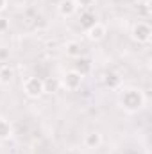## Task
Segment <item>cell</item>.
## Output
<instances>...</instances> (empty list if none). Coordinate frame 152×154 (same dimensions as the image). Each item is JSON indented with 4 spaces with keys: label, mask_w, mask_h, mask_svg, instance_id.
<instances>
[{
    "label": "cell",
    "mask_w": 152,
    "mask_h": 154,
    "mask_svg": "<svg viewBox=\"0 0 152 154\" xmlns=\"http://www.w3.org/2000/svg\"><path fill=\"white\" fill-rule=\"evenodd\" d=\"M57 13L63 16V18H70L77 13V5L74 4V0H61L57 4Z\"/></svg>",
    "instance_id": "cell-7"
},
{
    "label": "cell",
    "mask_w": 152,
    "mask_h": 154,
    "mask_svg": "<svg viewBox=\"0 0 152 154\" xmlns=\"http://www.w3.org/2000/svg\"><path fill=\"white\" fill-rule=\"evenodd\" d=\"M14 81V68L11 65H0V84L9 86Z\"/></svg>",
    "instance_id": "cell-11"
},
{
    "label": "cell",
    "mask_w": 152,
    "mask_h": 154,
    "mask_svg": "<svg viewBox=\"0 0 152 154\" xmlns=\"http://www.w3.org/2000/svg\"><path fill=\"white\" fill-rule=\"evenodd\" d=\"M106 34H108V27L104 23H100V22H97L90 29H86V38L90 39V41H93V43L102 41V39L106 38Z\"/></svg>",
    "instance_id": "cell-5"
},
{
    "label": "cell",
    "mask_w": 152,
    "mask_h": 154,
    "mask_svg": "<svg viewBox=\"0 0 152 154\" xmlns=\"http://www.w3.org/2000/svg\"><path fill=\"white\" fill-rule=\"evenodd\" d=\"M7 59H9V48L0 47V61L4 63V61H7Z\"/></svg>",
    "instance_id": "cell-17"
},
{
    "label": "cell",
    "mask_w": 152,
    "mask_h": 154,
    "mask_svg": "<svg viewBox=\"0 0 152 154\" xmlns=\"http://www.w3.org/2000/svg\"><path fill=\"white\" fill-rule=\"evenodd\" d=\"M13 136V124L11 120L0 116V142H7Z\"/></svg>",
    "instance_id": "cell-13"
},
{
    "label": "cell",
    "mask_w": 152,
    "mask_h": 154,
    "mask_svg": "<svg viewBox=\"0 0 152 154\" xmlns=\"http://www.w3.org/2000/svg\"><path fill=\"white\" fill-rule=\"evenodd\" d=\"M104 86L108 90H113V91H118L122 88V77L118 75L116 72H108L104 75Z\"/></svg>",
    "instance_id": "cell-8"
},
{
    "label": "cell",
    "mask_w": 152,
    "mask_h": 154,
    "mask_svg": "<svg viewBox=\"0 0 152 154\" xmlns=\"http://www.w3.org/2000/svg\"><path fill=\"white\" fill-rule=\"evenodd\" d=\"M116 100H118V106H120L125 113H129V115H134V113L141 111V109L145 108V104H147L145 93H143L140 88H136V86L120 88Z\"/></svg>",
    "instance_id": "cell-1"
},
{
    "label": "cell",
    "mask_w": 152,
    "mask_h": 154,
    "mask_svg": "<svg viewBox=\"0 0 152 154\" xmlns=\"http://www.w3.org/2000/svg\"><path fill=\"white\" fill-rule=\"evenodd\" d=\"M74 70H75V72H79L82 77L90 75V74H91V61H90V57H84V56L77 57Z\"/></svg>",
    "instance_id": "cell-10"
},
{
    "label": "cell",
    "mask_w": 152,
    "mask_h": 154,
    "mask_svg": "<svg viewBox=\"0 0 152 154\" xmlns=\"http://www.w3.org/2000/svg\"><path fill=\"white\" fill-rule=\"evenodd\" d=\"M43 82H45V93H56L57 88L61 86L59 79H43Z\"/></svg>",
    "instance_id": "cell-14"
},
{
    "label": "cell",
    "mask_w": 152,
    "mask_h": 154,
    "mask_svg": "<svg viewBox=\"0 0 152 154\" xmlns=\"http://www.w3.org/2000/svg\"><path fill=\"white\" fill-rule=\"evenodd\" d=\"M74 4L77 5V9H91L95 4H97V0H74Z\"/></svg>",
    "instance_id": "cell-15"
},
{
    "label": "cell",
    "mask_w": 152,
    "mask_h": 154,
    "mask_svg": "<svg viewBox=\"0 0 152 154\" xmlns=\"http://www.w3.org/2000/svg\"><path fill=\"white\" fill-rule=\"evenodd\" d=\"M9 29V20L7 18H4V16H0V34L2 32H5Z\"/></svg>",
    "instance_id": "cell-16"
},
{
    "label": "cell",
    "mask_w": 152,
    "mask_h": 154,
    "mask_svg": "<svg viewBox=\"0 0 152 154\" xmlns=\"http://www.w3.org/2000/svg\"><path fill=\"white\" fill-rule=\"evenodd\" d=\"M102 142H104V138H102V134H100L99 131L88 133V134L84 136V140H82V143H84L86 149H99V147L102 145Z\"/></svg>",
    "instance_id": "cell-6"
},
{
    "label": "cell",
    "mask_w": 152,
    "mask_h": 154,
    "mask_svg": "<svg viewBox=\"0 0 152 154\" xmlns=\"http://www.w3.org/2000/svg\"><path fill=\"white\" fill-rule=\"evenodd\" d=\"M79 23H81V27L86 31V29H90L93 23H97V16H95V13L91 11V9H84V11H81V14H79Z\"/></svg>",
    "instance_id": "cell-9"
},
{
    "label": "cell",
    "mask_w": 152,
    "mask_h": 154,
    "mask_svg": "<svg viewBox=\"0 0 152 154\" xmlns=\"http://www.w3.org/2000/svg\"><path fill=\"white\" fill-rule=\"evenodd\" d=\"M7 9V0H0V13H4Z\"/></svg>",
    "instance_id": "cell-18"
},
{
    "label": "cell",
    "mask_w": 152,
    "mask_h": 154,
    "mask_svg": "<svg viewBox=\"0 0 152 154\" xmlns=\"http://www.w3.org/2000/svg\"><path fill=\"white\" fill-rule=\"evenodd\" d=\"M65 54L68 57H72V59H77V57H81L84 54V48H82V45L79 41H68L65 45Z\"/></svg>",
    "instance_id": "cell-12"
},
{
    "label": "cell",
    "mask_w": 152,
    "mask_h": 154,
    "mask_svg": "<svg viewBox=\"0 0 152 154\" xmlns=\"http://www.w3.org/2000/svg\"><path fill=\"white\" fill-rule=\"evenodd\" d=\"M82 81H84V77L72 68V70H66V72L61 75V79H59V84H61L65 90H68V91H75V90H79V88H81Z\"/></svg>",
    "instance_id": "cell-4"
},
{
    "label": "cell",
    "mask_w": 152,
    "mask_h": 154,
    "mask_svg": "<svg viewBox=\"0 0 152 154\" xmlns=\"http://www.w3.org/2000/svg\"><path fill=\"white\" fill-rule=\"evenodd\" d=\"M23 93L29 97V99H39L45 95V82L41 77H27L23 81Z\"/></svg>",
    "instance_id": "cell-3"
},
{
    "label": "cell",
    "mask_w": 152,
    "mask_h": 154,
    "mask_svg": "<svg viewBox=\"0 0 152 154\" xmlns=\"http://www.w3.org/2000/svg\"><path fill=\"white\" fill-rule=\"evenodd\" d=\"M131 38L138 45H149L152 39V27L147 22H136L131 27Z\"/></svg>",
    "instance_id": "cell-2"
}]
</instances>
